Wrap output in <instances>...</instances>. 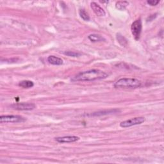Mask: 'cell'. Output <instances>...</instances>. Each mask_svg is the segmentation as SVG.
<instances>
[{
  "label": "cell",
  "mask_w": 164,
  "mask_h": 164,
  "mask_svg": "<svg viewBox=\"0 0 164 164\" xmlns=\"http://www.w3.org/2000/svg\"><path fill=\"white\" fill-rule=\"evenodd\" d=\"M147 3L151 6H156L160 3V1H156V0H149V1L147 2Z\"/></svg>",
  "instance_id": "e0dca14e"
},
{
  "label": "cell",
  "mask_w": 164,
  "mask_h": 164,
  "mask_svg": "<svg viewBox=\"0 0 164 164\" xmlns=\"http://www.w3.org/2000/svg\"><path fill=\"white\" fill-rule=\"evenodd\" d=\"M142 28V21L141 19H137L135 21L131 27V31H132V35H133V37L135 40H138L140 39L141 31Z\"/></svg>",
  "instance_id": "3957f363"
},
{
  "label": "cell",
  "mask_w": 164,
  "mask_h": 164,
  "mask_svg": "<svg viewBox=\"0 0 164 164\" xmlns=\"http://www.w3.org/2000/svg\"><path fill=\"white\" fill-rule=\"evenodd\" d=\"M79 14H80V17L83 19L84 21H88L90 20V17L88 14L86 12V11L84 9H80V11H79Z\"/></svg>",
  "instance_id": "5bb4252c"
},
{
  "label": "cell",
  "mask_w": 164,
  "mask_h": 164,
  "mask_svg": "<svg viewBox=\"0 0 164 164\" xmlns=\"http://www.w3.org/2000/svg\"><path fill=\"white\" fill-rule=\"evenodd\" d=\"M108 77V74L99 69H92L87 71L81 72L73 78L75 81H90L105 79Z\"/></svg>",
  "instance_id": "6da1fadb"
},
{
  "label": "cell",
  "mask_w": 164,
  "mask_h": 164,
  "mask_svg": "<svg viewBox=\"0 0 164 164\" xmlns=\"http://www.w3.org/2000/svg\"><path fill=\"white\" fill-rule=\"evenodd\" d=\"M26 121V119L21 116H17V115H8V116H2L0 117V122L2 123L6 122H12V123H17V122H23Z\"/></svg>",
  "instance_id": "277c9868"
},
{
  "label": "cell",
  "mask_w": 164,
  "mask_h": 164,
  "mask_svg": "<svg viewBox=\"0 0 164 164\" xmlns=\"http://www.w3.org/2000/svg\"><path fill=\"white\" fill-rule=\"evenodd\" d=\"M145 121L144 117H134L131 119H128L125 121H122L120 123V126L122 128H128L132 126L141 125Z\"/></svg>",
  "instance_id": "5b68a950"
},
{
  "label": "cell",
  "mask_w": 164,
  "mask_h": 164,
  "mask_svg": "<svg viewBox=\"0 0 164 164\" xmlns=\"http://www.w3.org/2000/svg\"><path fill=\"white\" fill-rule=\"evenodd\" d=\"M91 6L92 8V9L93 10L94 12L97 15V16H100V17H102V16H105L106 13L105 10L102 9V8L99 5H97L95 2H92L91 3Z\"/></svg>",
  "instance_id": "ba28073f"
},
{
  "label": "cell",
  "mask_w": 164,
  "mask_h": 164,
  "mask_svg": "<svg viewBox=\"0 0 164 164\" xmlns=\"http://www.w3.org/2000/svg\"><path fill=\"white\" fill-rule=\"evenodd\" d=\"M11 107L18 110H34L36 106L32 103H19L12 105Z\"/></svg>",
  "instance_id": "8992f818"
},
{
  "label": "cell",
  "mask_w": 164,
  "mask_h": 164,
  "mask_svg": "<svg viewBox=\"0 0 164 164\" xmlns=\"http://www.w3.org/2000/svg\"><path fill=\"white\" fill-rule=\"evenodd\" d=\"M142 85V82L136 78H123L118 80L114 84V87L116 88H135L140 87Z\"/></svg>",
  "instance_id": "7a4b0ae2"
},
{
  "label": "cell",
  "mask_w": 164,
  "mask_h": 164,
  "mask_svg": "<svg viewBox=\"0 0 164 164\" xmlns=\"http://www.w3.org/2000/svg\"><path fill=\"white\" fill-rule=\"evenodd\" d=\"M64 54L65 55H68L69 56H72V57H78L81 55V54L79 53L73 52V51H66L64 53Z\"/></svg>",
  "instance_id": "2e32d148"
},
{
  "label": "cell",
  "mask_w": 164,
  "mask_h": 164,
  "mask_svg": "<svg viewBox=\"0 0 164 164\" xmlns=\"http://www.w3.org/2000/svg\"><path fill=\"white\" fill-rule=\"evenodd\" d=\"M129 5V3L126 1H121L118 2L116 4V6L119 10H124L127 6Z\"/></svg>",
  "instance_id": "4fadbf2b"
},
{
  "label": "cell",
  "mask_w": 164,
  "mask_h": 164,
  "mask_svg": "<svg viewBox=\"0 0 164 164\" xmlns=\"http://www.w3.org/2000/svg\"><path fill=\"white\" fill-rule=\"evenodd\" d=\"M118 112H119V110L117 109L105 110H102V111L97 112H94L91 113V115H89V116H104V115H108V114L117 113Z\"/></svg>",
  "instance_id": "9c48e42d"
},
{
  "label": "cell",
  "mask_w": 164,
  "mask_h": 164,
  "mask_svg": "<svg viewBox=\"0 0 164 164\" xmlns=\"http://www.w3.org/2000/svg\"><path fill=\"white\" fill-rule=\"evenodd\" d=\"M47 61L48 62L52 64V65H60L63 64V60L59 57L55 56H50L47 58Z\"/></svg>",
  "instance_id": "30bf717a"
},
{
  "label": "cell",
  "mask_w": 164,
  "mask_h": 164,
  "mask_svg": "<svg viewBox=\"0 0 164 164\" xmlns=\"http://www.w3.org/2000/svg\"><path fill=\"white\" fill-rule=\"evenodd\" d=\"M117 39L120 44H121V42H122V46H125V44H126V43H127L126 40L125 39V38L120 34L117 35Z\"/></svg>",
  "instance_id": "9a60e30c"
},
{
  "label": "cell",
  "mask_w": 164,
  "mask_h": 164,
  "mask_svg": "<svg viewBox=\"0 0 164 164\" xmlns=\"http://www.w3.org/2000/svg\"><path fill=\"white\" fill-rule=\"evenodd\" d=\"M19 85L21 87H23L24 88H30L34 87V82L31 81H29V80H23L19 82Z\"/></svg>",
  "instance_id": "8fae6325"
},
{
  "label": "cell",
  "mask_w": 164,
  "mask_h": 164,
  "mask_svg": "<svg viewBox=\"0 0 164 164\" xmlns=\"http://www.w3.org/2000/svg\"><path fill=\"white\" fill-rule=\"evenodd\" d=\"M88 38L90 40H91L92 42H94V43L100 42V41H103L105 40L103 37L97 34H91V35H88Z\"/></svg>",
  "instance_id": "7c38bea8"
},
{
  "label": "cell",
  "mask_w": 164,
  "mask_h": 164,
  "mask_svg": "<svg viewBox=\"0 0 164 164\" xmlns=\"http://www.w3.org/2000/svg\"><path fill=\"white\" fill-rule=\"evenodd\" d=\"M80 138L76 136H65L55 138V140L59 143H70L78 141Z\"/></svg>",
  "instance_id": "52a82bcc"
}]
</instances>
